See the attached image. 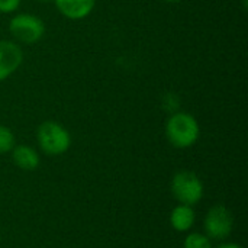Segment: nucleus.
<instances>
[{
  "mask_svg": "<svg viewBox=\"0 0 248 248\" xmlns=\"http://www.w3.org/2000/svg\"><path fill=\"white\" fill-rule=\"evenodd\" d=\"M201 128L196 118L186 112H174L166 124V137L176 148H189L196 144Z\"/></svg>",
  "mask_w": 248,
  "mask_h": 248,
  "instance_id": "nucleus-1",
  "label": "nucleus"
},
{
  "mask_svg": "<svg viewBox=\"0 0 248 248\" xmlns=\"http://www.w3.org/2000/svg\"><path fill=\"white\" fill-rule=\"evenodd\" d=\"M36 140L41 150L48 155H61L67 153L71 145L68 131L54 121H45L38 126Z\"/></svg>",
  "mask_w": 248,
  "mask_h": 248,
  "instance_id": "nucleus-2",
  "label": "nucleus"
},
{
  "mask_svg": "<svg viewBox=\"0 0 248 248\" xmlns=\"http://www.w3.org/2000/svg\"><path fill=\"white\" fill-rule=\"evenodd\" d=\"M171 193L182 205L193 206L203 198V185L193 171H179L171 180Z\"/></svg>",
  "mask_w": 248,
  "mask_h": 248,
  "instance_id": "nucleus-3",
  "label": "nucleus"
},
{
  "mask_svg": "<svg viewBox=\"0 0 248 248\" xmlns=\"http://www.w3.org/2000/svg\"><path fill=\"white\" fill-rule=\"evenodd\" d=\"M9 32L10 35L23 44H35L38 42L45 33L44 22L31 13H19L13 16L9 22Z\"/></svg>",
  "mask_w": 248,
  "mask_h": 248,
  "instance_id": "nucleus-4",
  "label": "nucleus"
},
{
  "mask_svg": "<svg viewBox=\"0 0 248 248\" xmlns=\"http://www.w3.org/2000/svg\"><path fill=\"white\" fill-rule=\"evenodd\" d=\"M234 228V218L228 208L222 205L212 206L205 218L206 235L212 240H225Z\"/></svg>",
  "mask_w": 248,
  "mask_h": 248,
  "instance_id": "nucleus-5",
  "label": "nucleus"
},
{
  "mask_svg": "<svg viewBox=\"0 0 248 248\" xmlns=\"http://www.w3.org/2000/svg\"><path fill=\"white\" fill-rule=\"evenodd\" d=\"M23 52L13 41H0V81L10 77L22 64Z\"/></svg>",
  "mask_w": 248,
  "mask_h": 248,
  "instance_id": "nucleus-6",
  "label": "nucleus"
},
{
  "mask_svg": "<svg viewBox=\"0 0 248 248\" xmlns=\"http://www.w3.org/2000/svg\"><path fill=\"white\" fill-rule=\"evenodd\" d=\"M62 16L71 20L84 19L94 9L96 0H54Z\"/></svg>",
  "mask_w": 248,
  "mask_h": 248,
  "instance_id": "nucleus-7",
  "label": "nucleus"
},
{
  "mask_svg": "<svg viewBox=\"0 0 248 248\" xmlns=\"http://www.w3.org/2000/svg\"><path fill=\"white\" fill-rule=\"evenodd\" d=\"M12 158L13 163L25 171H33L39 166V154L29 145H15L12 150Z\"/></svg>",
  "mask_w": 248,
  "mask_h": 248,
  "instance_id": "nucleus-8",
  "label": "nucleus"
},
{
  "mask_svg": "<svg viewBox=\"0 0 248 248\" xmlns=\"http://www.w3.org/2000/svg\"><path fill=\"white\" fill-rule=\"evenodd\" d=\"M195 219H196L195 211L189 205L180 203L170 214V224H171L173 230H176L179 232L189 231L195 225Z\"/></svg>",
  "mask_w": 248,
  "mask_h": 248,
  "instance_id": "nucleus-9",
  "label": "nucleus"
},
{
  "mask_svg": "<svg viewBox=\"0 0 248 248\" xmlns=\"http://www.w3.org/2000/svg\"><path fill=\"white\" fill-rule=\"evenodd\" d=\"M185 248H212V241L206 234L192 232L185 238Z\"/></svg>",
  "mask_w": 248,
  "mask_h": 248,
  "instance_id": "nucleus-10",
  "label": "nucleus"
},
{
  "mask_svg": "<svg viewBox=\"0 0 248 248\" xmlns=\"http://www.w3.org/2000/svg\"><path fill=\"white\" fill-rule=\"evenodd\" d=\"M13 147H15L13 132L7 126L0 125V154H6V153L12 151Z\"/></svg>",
  "mask_w": 248,
  "mask_h": 248,
  "instance_id": "nucleus-11",
  "label": "nucleus"
},
{
  "mask_svg": "<svg viewBox=\"0 0 248 248\" xmlns=\"http://www.w3.org/2000/svg\"><path fill=\"white\" fill-rule=\"evenodd\" d=\"M19 6L20 0H0V13H13Z\"/></svg>",
  "mask_w": 248,
  "mask_h": 248,
  "instance_id": "nucleus-12",
  "label": "nucleus"
},
{
  "mask_svg": "<svg viewBox=\"0 0 248 248\" xmlns=\"http://www.w3.org/2000/svg\"><path fill=\"white\" fill-rule=\"evenodd\" d=\"M218 248H244V247H241L240 244H235V243H227V244L219 246Z\"/></svg>",
  "mask_w": 248,
  "mask_h": 248,
  "instance_id": "nucleus-13",
  "label": "nucleus"
},
{
  "mask_svg": "<svg viewBox=\"0 0 248 248\" xmlns=\"http://www.w3.org/2000/svg\"><path fill=\"white\" fill-rule=\"evenodd\" d=\"M161 1H166V3H179V1H183V0H161Z\"/></svg>",
  "mask_w": 248,
  "mask_h": 248,
  "instance_id": "nucleus-14",
  "label": "nucleus"
},
{
  "mask_svg": "<svg viewBox=\"0 0 248 248\" xmlns=\"http://www.w3.org/2000/svg\"><path fill=\"white\" fill-rule=\"evenodd\" d=\"M36 1H39V3H49V1H54V0H36Z\"/></svg>",
  "mask_w": 248,
  "mask_h": 248,
  "instance_id": "nucleus-15",
  "label": "nucleus"
}]
</instances>
